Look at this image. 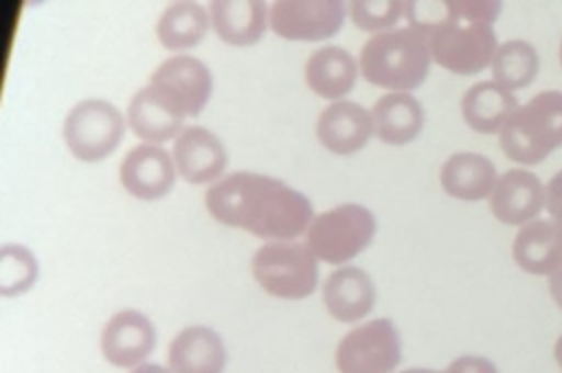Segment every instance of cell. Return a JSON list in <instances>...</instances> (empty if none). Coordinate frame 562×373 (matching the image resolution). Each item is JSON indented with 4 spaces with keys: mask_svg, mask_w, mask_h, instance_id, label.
<instances>
[{
    "mask_svg": "<svg viewBox=\"0 0 562 373\" xmlns=\"http://www.w3.org/2000/svg\"><path fill=\"white\" fill-rule=\"evenodd\" d=\"M430 61L426 29L413 18L404 29H391L369 37L358 55L360 75L389 92H413L419 88L428 77Z\"/></svg>",
    "mask_w": 562,
    "mask_h": 373,
    "instance_id": "3957f363",
    "label": "cell"
},
{
    "mask_svg": "<svg viewBox=\"0 0 562 373\" xmlns=\"http://www.w3.org/2000/svg\"><path fill=\"white\" fill-rule=\"evenodd\" d=\"M176 173L173 156L165 147L151 143L132 147L119 165V180L123 189L147 202L165 197L176 182Z\"/></svg>",
    "mask_w": 562,
    "mask_h": 373,
    "instance_id": "8fae6325",
    "label": "cell"
},
{
    "mask_svg": "<svg viewBox=\"0 0 562 373\" xmlns=\"http://www.w3.org/2000/svg\"><path fill=\"white\" fill-rule=\"evenodd\" d=\"M549 294L553 298V303L562 309V265L549 274Z\"/></svg>",
    "mask_w": 562,
    "mask_h": 373,
    "instance_id": "4dcf8cb0",
    "label": "cell"
},
{
    "mask_svg": "<svg viewBox=\"0 0 562 373\" xmlns=\"http://www.w3.org/2000/svg\"><path fill=\"white\" fill-rule=\"evenodd\" d=\"M498 180L494 162L474 151L452 154L439 171V182L450 197L463 202H479L492 195Z\"/></svg>",
    "mask_w": 562,
    "mask_h": 373,
    "instance_id": "ffe728a7",
    "label": "cell"
},
{
    "mask_svg": "<svg viewBox=\"0 0 562 373\" xmlns=\"http://www.w3.org/2000/svg\"><path fill=\"white\" fill-rule=\"evenodd\" d=\"M127 121L121 110L105 99H83L64 118V143L81 162L108 158L123 140Z\"/></svg>",
    "mask_w": 562,
    "mask_h": 373,
    "instance_id": "52a82bcc",
    "label": "cell"
},
{
    "mask_svg": "<svg viewBox=\"0 0 562 373\" xmlns=\"http://www.w3.org/2000/svg\"><path fill=\"white\" fill-rule=\"evenodd\" d=\"M446 15L424 22L432 61L454 75H476L492 66L498 42L494 20L501 13L498 2L461 0L446 2Z\"/></svg>",
    "mask_w": 562,
    "mask_h": 373,
    "instance_id": "7a4b0ae2",
    "label": "cell"
},
{
    "mask_svg": "<svg viewBox=\"0 0 562 373\" xmlns=\"http://www.w3.org/2000/svg\"><path fill=\"white\" fill-rule=\"evenodd\" d=\"M490 200L492 215L509 226H525L544 208L547 187L525 169H509L498 176Z\"/></svg>",
    "mask_w": 562,
    "mask_h": 373,
    "instance_id": "5bb4252c",
    "label": "cell"
},
{
    "mask_svg": "<svg viewBox=\"0 0 562 373\" xmlns=\"http://www.w3.org/2000/svg\"><path fill=\"white\" fill-rule=\"evenodd\" d=\"M373 132L386 145H406L424 127V108L411 92H386L371 108Z\"/></svg>",
    "mask_w": 562,
    "mask_h": 373,
    "instance_id": "cb8c5ba5",
    "label": "cell"
},
{
    "mask_svg": "<svg viewBox=\"0 0 562 373\" xmlns=\"http://www.w3.org/2000/svg\"><path fill=\"white\" fill-rule=\"evenodd\" d=\"M345 13L338 0H281L270 7V29L290 42H321L342 29Z\"/></svg>",
    "mask_w": 562,
    "mask_h": 373,
    "instance_id": "9c48e42d",
    "label": "cell"
},
{
    "mask_svg": "<svg viewBox=\"0 0 562 373\" xmlns=\"http://www.w3.org/2000/svg\"><path fill=\"white\" fill-rule=\"evenodd\" d=\"M250 268L259 287L277 298L301 301L318 285V259L305 241H268L255 250Z\"/></svg>",
    "mask_w": 562,
    "mask_h": 373,
    "instance_id": "8992f818",
    "label": "cell"
},
{
    "mask_svg": "<svg viewBox=\"0 0 562 373\" xmlns=\"http://www.w3.org/2000/svg\"><path fill=\"white\" fill-rule=\"evenodd\" d=\"M149 83L165 88L178 99L187 116H198L213 92V75L209 66L191 55L167 57L149 77Z\"/></svg>",
    "mask_w": 562,
    "mask_h": 373,
    "instance_id": "2e32d148",
    "label": "cell"
},
{
    "mask_svg": "<svg viewBox=\"0 0 562 373\" xmlns=\"http://www.w3.org/2000/svg\"><path fill=\"white\" fill-rule=\"evenodd\" d=\"M226 358L222 336L206 325L184 327L173 336L167 351L171 373H224Z\"/></svg>",
    "mask_w": 562,
    "mask_h": 373,
    "instance_id": "ac0fdd59",
    "label": "cell"
},
{
    "mask_svg": "<svg viewBox=\"0 0 562 373\" xmlns=\"http://www.w3.org/2000/svg\"><path fill=\"white\" fill-rule=\"evenodd\" d=\"M443 373H498L496 364L483 355H459Z\"/></svg>",
    "mask_w": 562,
    "mask_h": 373,
    "instance_id": "f1b7e54d",
    "label": "cell"
},
{
    "mask_svg": "<svg viewBox=\"0 0 562 373\" xmlns=\"http://www.w3.org/2000/svg\"><path fill=\"white\" fill-rule=\"evenodd\" d=\"M375 230V215L367 206L345 202L314 215L305 230V244L318 261L340 268L367 250Z\"/></svg>",
    "mask_w": 562,
    "mask_h": 373,
    "instance_id": "5b68a950",
    "label": "cell"
},
{
    "mask_svg": "<svg viewBox=\"0 0 562 373\" xmlns=\"http://www.w3.org/2000/svg\"><path fill=\"white\" fill-rule=\"evenodd\" d=\"M560 61H562V42H560Z\"/></svg>",
    "mask_w": 562,
    "mask_h": 373,
    "instance_id": "e575fe53",
    "label": "cell"
},
{
    "mask_svg": "<svg viewBox=\"0 0 562 373\" xmlns=\"http://www.w3.org/2000/svg\"><path fill=\"white\" fill-rule=\"evenodd\" d=\"M184 118L187 112L178 99L156 83L140 88L127 105V125L143 143L151 145H160L171 138L176 140V136L187 127Z\"/></svg>",
    "mask_w": 562,
    "mask_h": 373,
    "instance_id": "30bf717a",
    "label": "cell"
},
{
    "mask_svg": "<svg viewBox=\"0 0 562 373\" xmlns=\"http://www.w3.org/2000/svg\"><path fill=\"white\" fill-rule=\"evenodd\" d=\"M209 26V9L198 2H173L160 13L156 22V35L165 48L187 50L204 39Z\"/></svg>",
    "mask_w": 562,
    "mask_h": 373,
    "instance_id": "d4e9b609",
    "label": "cell"
},
{
    "mask_svg": "<svg viewBox=\"0 0 562 373\" xmlns=\"http://www.w3.org/2000/svg\"><path fill=\"white\" fill-rule=\"evenodd\" d=\"M553 358H555L558 366L562 369V334H560V338H558V342H555V347H553Z\"/></svg>",
    "mask_w": 562,
    "mask_h": 373,
    "instance_id": "d6a6232c",
    "label": "cell"
},
{
    "mask_svg": "<svg viewBox=\"0 0 562 373\" xmlns=\"http://www.w3.org/2000/svg\"><path fill=\"white\" fill-rule=\"evenodd\" d=\"M402 338L391 318H373L347 331L336 347L338 373H393Z\"/></svg>",
    "mask_w": 562,
    "mask_h": 373,
    "instance_id": "ba28073f",
    "label": "cell"
},
{
    "mask_svg": "<svg viewBox=\"0 0 562 373\" xmlns=\"http://www.w3.org/2000/svg\"><path fill=\"white\" fill-rule=\"evenodd\" d=\"M503 154L518 165H538L562 147V92L542 90L509 116L498 134Z\"/></svg>",
    "mask_w": 562,
    "mask_h": 373,
    "instance_id": "277c9868",
    "label": "cell"
},
{
    "mask_svg": "<svg viewBox=\"0 0 562 373\" xmlns=\"http://www.w3.org/2000/svg\"><path fill=\"white\" fill-rule=\"evenodd\" d=\"M408 4L400 2V0H382V2H364V0H356L349 4V15L351 22L362 29V31H373L384 33L391 31V26H395L400 22L402 15H406Z\"/></svg>",
    "mask_w": 562,
    "mask_h": 373,
    "instance_id": "83f0119b",
    "label": "cell"
},
{
    "mask_svg": "<svg viewBox=\"0 0 562 373\" xmlns=\"http://www.w3.org/2000/svg\"><path fill=\"white\" fill-rule=\"evenodd\" d=\"M492 79L507 90H520L529 86L540 68L538 50L527 39H507L498 44L492 59Z\"/></svg>",
    "mask_w": 562,
    "mask_h": 373,
    "instance_id": "484cf974",
    "label": "cell"
},
{
    "mask_svg": "<svg viewBox=\"0 0 562 373\" xmlns=\"http://www.w3.org/2000/svg\"><path fill=\"white\" fill-rule=\"evenodd\" d=\"M213 219L268 241L294 239L314 219L312 202L283 180L255 171L222 176L204 193Z\"/></svg>",
    "mask_w": 562,
    "mask_h": 373,
    "instance_id": "6da1fadb",
    "label": "cell"
},
{
    "mask_svg": "<svg viewBox=\"0 0 562 373\" xmlns=\"http://www.w3.org/2000/svg\"><path fill=\"white\" fill-rule=\"evenodd\" d=\"M323 303L338 323H358L373 309L375 283L358 265L334 268L323 283Z\"/></svg>",
    "mask_w": 562,
    "mask_h": 373,
    "instance_id": "e0dca14e",
    "label": "cell"
},
{
    "mask_svg": "<svg viewBox=\"0 0 562 373\" xmlns=\"http://www.w3.org/2000/svg\"><path fill=\"white\" fill-rule=\"evenodd\" d=\"M209 15L217 37L233 46L257 44L270 24V9L257 0H215L209 7Z\"/></svg>",
    "mask_w": 562,
    "mask_h": 373,
    "instance_id": "44dd1931",
    "label": "cell"
},
{
    "mask_svg": "<svg viewBox=\"0 0 562 373\" xmlns=\"http://www.w3.org/2000/svg\"><path fill=\"white\" fill-rule=\"evenodd\" d=\"M514 261L529 274H551L562 265V228L553 219H533L514 237Z\"/></svg>",
    "mask_w": 562,
    "mask_h": 373,
    "instance_id": "d6986e66",
    "label": "cell"
},
{
    "mask_svg": "<svg viewBox=\"0 0 562 373\" xmlns=\"http://www.w3.org/2000/svg\"><path fill=\"white\" fill-rule=\"evenodd\" d=\"M373 134L371 110L356 101H331L316 118V138L325 149L338 156L360 151Z\"/></svg>",
    "mask_w": 562,
    "mask_h": 373,
    "instance_id": "9a60e30c",
    "label": "cell"
},
{
    "mask_svg": "<svg viewBox=\"0 0 562 373\" xmlns=\"http://www.w3.org/2000/svg\"><path fill=\"white\" fill-rule=\"evenodd\" d=\"M544 208L549 211L551 219L562 228V169L553 173V178L547 182Z\"/></svg>",
    "mask_w": 562,
    "mask_h": 373,
    "instance_id": "f546056e",
    "label": "cell"
},
{
    "mask_svg": "<svg viewBox=\"0 0 562 373\" xmlns=\"http://www.w3.org/2000/svg\"><path fill=\"white\" fill-rule=\"evenodd\" d=\"M402 373H443V371H435V369H424V366H415V369H406Z\"/></svg>",
    "mask_w": 562,
    "mask_h": 373,
    "instance_id": "836d02e7",
    "label": "cell"
},
{
    "mask_svg": "<svg viewBox=\"0 0 562 373\" xmlns=\"http://www.w3.org/2000/svg\"><path fill=\"white\" fill-rule=\"evenodd\" d=\"M516 110V94L494 79L470 86L461 99L463 121L479 134H501L503 125Z\"/></svg>",
    "mask_w": 562,
    "mask_h": 373,
    "instance_id": "603a6c76",
    "label": "cell"
},
{
    "mask_svg": "<svg viewBox=\"0 0 562 373\" xmlns=\"http://www.w3.org/2000/svg\"><path fill=\"white\" fill-rule=\"evenodd\" d=\"M40 268L35 255L22 244H4L0 248V294L18 296L29 292L37 281Z\"/></svg>",
    "mask_w": 562,
    "mask_h": 373,
    "instance_id": "4316f807",
    "label": "cell"
},
{
    "mask_svg": "<svg viewBox=\"0 0 562 373\" xmlns=\"http://www.w3.org/2000/svg\"><path fill=\"white\" fill-rule=\"evenodd\" d=\"M171 156L178 173L191 184L217 182L228 162V154L222 140L202 125H187L176 136Z\"/></svg>",
    "mask_w": 562,
    "mask_h": 373,
    "instance_id": "4fadbf2b",
    "label": "cell"
},
{
    "mask_svg": "<svg viewBox=\"0 0 562 373\" xmlns=\"http://www.w3.org/2000/svg\"><path fill=\"white\" fill-rule=\"evenodd\" d=\"M130 373H171V369H167V366H160V364H149V362H143V364L134 366Z\"/></svg>",
    "mask_w": 562,
    "mask_h": 373,
    "instance_id": "1f68e13d",
    "label": "cell"
},
{
    "mask_svg": "<svg viewBox=\"0 0 562 373\" xmlns=\"http://www.w3.org/2000/svg\"><path fill=\"white\" fill-rule=\"evenodd\" d=\"M103 358L121 369L143 364L156 347V329L151 320L138 309H121L101 329Z\"/></svg>",
    "mask_w": 562,
    "mask_h": 373,
    "instance_id": "7c38bea8",
    "label": "cell"
},
{
    "mask_svg": "<svg viewBox=\"0 0 562 373\" xmlns=\"http://www.w3.org/2000/svg\"><path fill=\"white\" fill-rule=\"evenodd\" d=\"M360 75V66L342 46H323L314 50L305 64V81L312 92L323 99L340 101Z\"/></svg>",
    "mask_w": 562,
    "mask_h": 373,
    "instance_id": "7402d4cb",
    "label": "cell"
}]
</instances>
